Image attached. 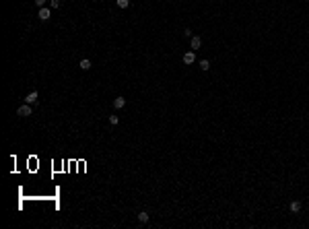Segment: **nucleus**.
Here are the masks:
<instances>
[{
    "label": "nucleus",
    "mask_w": 309,
    "mask_h": 229,
    "mask_svg": "<svg viewBox=\"0 0 309 229\" xmlns=\"http://www.w3.org/2000/svg\"><path fill=\"white\" fill-rule=\"evenodd\" d=\"M45 2H48V0H35V4L39 6V8H41V6H45Z\"/></svg>",
    "instance_id": "obj_14"
},
{
    "label": "nucleus",
    "mask_w": 309,
    "mask_h": 229,
    "mask_svg": "<svg viewBox=\"0 0 309 229\" xmlns=\"http://www.w3.org/2000/svg\"><path fill=\"white\" fill-rule=\"evenodd\" d=\"M49 17H52V13H49V8H45V6H41V8H39V19H41V21H49Z\"/></svg>",
    "instance_id": "obj_4"
},
{
    "label": "nucleus",
    "mask_w": 309,
    "mask_h": 229,
    "mask_svg": "<svg viewBox=\"0 0 309 229\" xmlns=\"http://www.w3.org/2000/svg\"><path fill=\"white\" fill-rule=\"evenodd\" d=\"M118 122H120V118H118V116H109V124H111V126H116Z\"/></svg>",
    "instance_id": "obj_13"
},
{
    "label": "nucleus",
    "mask_w": 309,
    "mask_h": 229,
    "mask_svg": "<svg viewBox=\"0 0 309 229\" xmlns=\"http://www.w3.org/2000/svg\"><path fill=\"white\" fill-rule=\"evenodd\" d=\"M124 105H126V99H124V97H116V99H113V107H116V110H122Z\"/></svg>",
    "instance_id": "obj_6"
},
{
    "label": "nucleus",
    "mask_w": 309,
    "mask_h": 229,
    "mask_svg": "<svg viewBox=\"0 0 309 229\" xmlns=\"http://www.w3.org/2000/svg\"><path fill=\"white\" fill-rule=\"evenodd\" d=\"M79 68L80 70H89V68H91V60H89V58L80 60V62H79Z\"/></svg>",
    "instance_id": "obj_8"
},
{
    "label": "nucleus",
    "mask_w": 309,
    "mask_h": 229,
    "mask_svg": "<svg viewBox=\"0 0 309 229\" xmlns=\"http://www.w3.org/2000/svg\"><path fill=\"white\" fill-rule=\"evenodd\" d=\"M116 4H118L120 8H128V6H130V0H116Z\"/></svg>",
    "instance_id": "obj_10"
},
{
    "label": "nucleus",
    "mask_w": 309,
    "mask_h": 229,
    "mask_svg": "<svg viewBox=\"0 0 309 229\" xmlns=\"http://www.w3.org/2000/svg\"><path fill=\"white\" fill-rule=\"evenodd\" d=\"M190 45H192V50H194V52H196V50H200L202 39L198 37V35H194V37H190Z\"/></svg>",
    "instance_id": "obj_2"
},
{
    "label": "nucleus",
    "mask_w": 309,
    "mask_h": 229,
    "mask_svg": "<svg viewBox=\"0 0 309 229\" xmlns=\"http://www.w3.org/2000/svg\"><path fill=\"white\" fill-rule=\"evenodd\" d=\"M17 114H19L21 118H29L33 112H31V105H29V103H25V105H21L19 110H17Z\"/></svg>",
    "instance_id": "obj_1"
},
{
    "label": "nucleus",
    "mask_w": 309,
    "mask_h": 229,
    "mask_svg": "<svg viewBox=\"0 0 309 229\" xmlns=\"http://www.w3.org/2000/svg\"><path fill=\"white\" fill-rule=\"evenodd\" d=\"M200 68L202 70H208V68H210V62H208V60H200Z\"/></svg>",
    "instance_id": "obj_11"
},
{
    "label": "nucleus",
    "mask_w": 309,
    "mask_h": 229,
    "mask_svg": "<svg viewBox=\"0 0 309 229\" xmlns=\"http://www.w3.org/2000/svg\"><path fill=\"white\" fill-rule=\"evenodd\" d=\"M37 97H39V95H37V91H31L29 95H27V97H25V103H35V101H37Z\"/></svg>",
    "instance_id": "obj_5"
},
{
    "label": "nucleus",
    "mask_w": 309,
    "mask_h": 229,
    "mask_svg": "<svg viewBox=\"0 0 309 229\" xmlns=\"http://www.w3.org/2000/svg\"><path fill=\"white\" fill-rule=\"evenodd\" d=\"M138 221H140V223H147V221H148V213H147V211L138 213Z\"/></svg>",
    "instance_id": "obj_9"
},
{
    "label": "nucleus",
    "mask_w": 309,
    "mask_h": 229,
    "mask_svg": "<svg viewBox=\"0 0 309 229\" xmlns=\"http://www.w3.org/2000/svg\"><path fill=\"white\" fill-rule=\"evenodd\" d=\"M194 60H196V52H186L183 54V64H194Z\"/></svg>",
    "instance_id": "obj_3"
},
{
    "label": "nucleus",
    "mask_w": 309,
    "mask_h": 229,
    "mask_svg": "<svg viewBox=\"0 0 309 229\" xmlns=\"http://www.w3.org/2000/svg\"><path fill=\"white\" fill-rule=\"evenodd\" d=\"M183 35H186V37H194V33H192V29H186V31H183Z\"/></svg>",
    "instance_id": "obj_15"
},
{
    "label": "nucleus",
    "mask_w": 309,
    "mask_h": 229,
    "mask_svg": "<svg viewBox=\"0 0 309 229\" xmlns=\"http://www.w3.org/2000/svg\"><path fill=\"white\" fill-rule=\"evenodd\" d=\"M49 6H52V8H60L62 2H60V0H49Z\"/></svg>",
    "instance_id": "obj_12"
},
{
    "label": "nucleus",
    "mask_w": 309,
    "mask_h": 229,
    "mask_svg": "<svg viewBox=\"0 0 309 229\" xmlns=\"http://www.w3.org/2000/svg\"><path fill=\"white\" fill-rule=\"evenodd\" d=\"M289 209H291V213H299L301 211V202L299 200H293V202L289 204Z\"/></svg>",
    "instance_id": "obj_7"
}]
</instances>
